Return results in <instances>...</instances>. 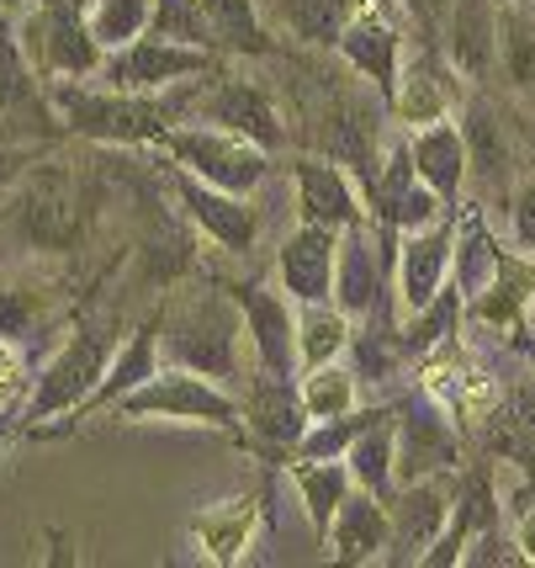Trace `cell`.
<instances>
[{
  "label": "cell",
  "mask_w": 535,
  "mask_h": 568,
  "mask_svg": "<svg viewBox=\"0 0 535 568\" xmlns=\"http://www.w3.org/2000/svg\"><path fill=\"white\" fill-rule=\"evenodd\" d=\"M239 335H249L244 308H228L223 297H192L175 308L165 324V351L181 367L207 372V377H234L239 372Z\"/></svg>",
  "instance_id": "6da1fadb"
},
{
  "label": "cell",
  "mask_w": 535,
  "mask_h": 568,
  "mask_svg": "<svg viewBox=\"0 0 535 568\" xmlns=\"http://www.w3.org/2000/svg\"><path fill=\"white\" fill-rule=\"evenodd\" d=\"M165 149L192 175L213 181L223 192H255L266 181V144L228 133V128H175V133H165Z\"/></svg>",
  "instance_id": "7a4b0ae2"
},
{
  "label": "cell",
  "mask_w": 535,
  "mask_h": 568,
  "mask_svg": "<svg viewBox=\"0 0 535 568\" xmlns=\"http://www.w3.org/2000/svg\"><path fill=\"white\" fill-rule=\"evenodd\" d=\"M117 409L133 415V420H148V415H160V420H207V425L239 420V404L223 388H213L207 372H192V367L154 372L148 383H138L133 394L117 398Z\"/></svg>",
  "instance_id": "3957f363"
},
{
  "label": "cell",
  "mask_w": 535,
  "mask_h": 568,
  "mask_svg": "<svg viewBox=\"0 0 535 568\" xmlns=\"http://www.w3.org/2000/svg\"><path fill=\"white\" fill-rule=\"evenodd\" d=\"M59 112L70 118L74 133L101 139V144H138V139H165L171 118L160 101H138L127 91H59Z\"/></svg>",
  "instance_id": "277c9868"
},
{
  "label": "cell",
  "mask_w": 535,
  "mask_h": 568,
  "mask_svg": "<svg viewBox=\"0 0 535 568\" xmlns=\"http://www.w3.org/2000/svg\"><path fill=\"white\" fill-rule=\"evenodd\" d=\"M27 59H38V70L49 74H101L106 49L85 22V0H49L32 22H27Z\"/></svg>",
  "instance_id": "5b68a950"
},
{
  "label": "cell",
  "mask_w": 535,
  "mask_h": 568,
  "mask_svg": "<svg viewBox=\"0 0 535 568\" xmlns=\"http://www.w3.org/2000/svg\"><path fill=\"white\" fill-rule=\"evenodd\" d=\"M202 70H207V49L175 43V38H160V32H144L138 43L106 53V64H101V74L117 91H154V85H171V80H186V74Z\"/></svg>",
  "instance_id": "8992f818"
},
{
  "label": "cell",
  "mask_w": 535,
  "mask_h": 568,
  "mask_svg": "<svg viewBox=\"0 0 535 568\" xmlns=\"http://www.w3.org/2000/svg\"><path fill=\"white\" fill-rule=\"evenodd\" d=\"M106 362H112V346L101 335H91V329L74 335L70 346L49 362L38 394H32V420H49L59 409H74L80 398H96L101 377H106Z\"/></svg>",
  "instance_id": "52a82bcc"
},
{
  "label": "cell",
  "mask_w": 535,
  "mask_h": 568,
  "mask_svg": "<svg viewBox=\"0 0 535 568\" xmlns=\"http://www.w3.org/2000/svg\"><path fill=\"white\" fill-rule=\"evenodd\" d=\"M340 234L344 229L302 219V229L281 245L276 266H281V287H287L292 303H329L335 276H340Z\"/></svg>",
  "instance_id": "ba28073f"
},
{
  "label": "cell",
  "mask_w": 535,
  "mask_h": 568,
  "mask_svg": "<svg viewBox=\"0 0 535 568\" xmlns=\"http://www.w3.org/2000/svg\"><path fill=\"white\" fill-rule=\"evenodd\" d=\"M451 505H456V495H451V473L414 478L409 495L392 505V547H398L392 564H409V558L424 564V552L451 531Z\"/></svg>",
  "instance_id": "9c48e42d"
},
{
  "label": "cell",
  "mask_w": 535,
  "mask_h": 568,
  "mask_svg": "<svg viewBox=\"0 0 535 568\" xmlns=\"http://www.w3.org/2000/svg\"><path fill=\"white\" fill-rule=\"evenodd\" d=\"M244 324H249V346H255V362L260 372H276V377H292V367L302 362L297 351V320H292V303L276 293V287H244L239 293Z\"/></svg>",
  "instance_id": "30bf717a"
},
{
  "label": "cell",
  "mask_w": 535,
  "mask_h": 568,
  "mask_svg": "<svg viewBox=\"0 0 535 568\" xmlns=\"http://www.w3.org/2000/svg\"><path fill=\"white\" fill-rule=\"evenodd\" d=\"M175 186H181V202H186L192 223L207 240H218V245L234 250V255H244V250L255 245L260 219H255V207L244 202V192H223V186H213V181H202V175H192V171H181Z\"/></svg>",
  "instance_id": "8fae6325"
},
{
  "label": "cell",
  "mask_w": 535,
  "mask_h": 568,
  "mask_svg": "<svg viewBox=\"0 0 535 568\" xmlns=\"http://www.w3.org/2000/svg\"><path fill=\"white\" fill-rule=\"evenodd\" d=\"M323 542L335 547V558L340 564H371V558H382V547H392V510L382 495H344L335 520H329V531H323Z\"/></svg>",
  "instance_id": "7c38bea8"
},
{
  "label": "cell",
  "mask_w": 535,
  "mask_h": 568,
  "mask_svg": "<svg viewBox=\"0 0 535 568\" xmlns=\"http://www.w3.org/2000/svg\"><path fill=\"white\" fill-rule=\"evenodd\" d=\"M451 245H456V234H451V223H424L414 229L403 250H398V303L419 314V308H430L440 297V276L451 266Z\"/></svg>",
  "instance_id": "4fadbf2b"
},
{
  "label": "cell",
  "mask_w": 535,
  "mask_h": 568,
  "mask_svg": "<svg viewBox=\"0 0 535 568\" xmlns=\"http://www.w3.org/2000/svg\"><path fill=\"white\" fill-rule=\"evenodd\" d=\"M340 53L392 101V91H398V53H403V38H398V27L382 17V6H356V17H350V27H344V38H340Z\"/></svg>",
  "instance_id": "5bb4252c"
},
{
  "label": "cell",
  "mask_w": 535,
  "mask_h": 568,
  "mask_svg": "<svg viewBox=\"0 0 535 568\" xmlns=\"http://www.w3.org/2000/svg\"><path fill=\"white\" fill-rule=\"evenodd\" d=\"M292 175H297V213L308 223L350 229V223L366 219V207H361V197H356V186H350V175H344L335 160L302 154L292 165Z\"/></svg>",
  "instance_id": "9a60e30c"
},
{
  "label": "cell",
  "mask_w": 535,
  "mask_h": 568,
  "mask_svg": "<svg viewBox=\"0 0 535 568\" xmlns=\"http://www.w3.org/2000/svg\"><path fill=\"white\" fill-rule=\"evenodd\" d=\"M462 139H466V165H472V181L483 192H504L514 181V144L504 133V118L487 97H472L462 112Z\"/></svg>",
  "instance_id": "2e32d148"
},
{
  "label": "cell",
  "mask_w": 535,
  "mask_h": 568,
  "mask_svg": "<svg viewBox=\"0 0 535 568\" xmlns=\"http://www.w3.org/2000/svg\"><path fill=\"white\" fill-rule=\"evenodd\" d=\"M409 154H414V171L435 186L445 202L462 197L466 175H472V165H466V139H462V123H430V128H409Z\"/></svg>",
  "instance_id": "e0dca14e"
},
{
  "label": "cell",
  "mask_w": 535,
  "mask_h": 568,
  "mask_svg": "<svg viewBox=\"0 0 535 568\" xmlns=\"http://www.w3.org/2000/svg\"><path fill=\"white\" fill-rule=\"evenodd\" d=\"M445 53H451V70H462L466 80H483L498 53V11L487 0H451Z\"/></svg>",
  "instance_id": "ac0fdd59"
},
{
  "label": "cell",
  "mask_w": 535,
  "mask_h": 568,
  "mask_svg": "<svg viewBox=\"0 0 535 568\" xmlns=\"http://www.w3.org/2000/svg\"><path fill=\"white\" fill-rule=\"evenodd\" d=\"M207 123L228 128V133H244V139H255V144H266V149L281 144L276 106H270L266 91L249 85V80H223L218 91H213V101H207Z\"/></svg>",
  "instance_id": "d6986e66"
},
{
  "label": "cell",
  "mask_w": 535,
  "mask_h": 568,
  "mask_svg": "<svg viewBox=\"0 0 535 568\" xmlns=\"http://www.w3.org/2000/svg\"><path fill=\"white\" fill-rule=\"evenodd\" d=\"M244 420L255 425L266 442H276V446H302V436H308V404H302V394L287 388V377L266 372V377L249 388Z\"/></svg>",
  "instance_id": "ffe728a7"
},
{
  "label": "cell",
  "mask_w": 535,
  "mask_h": 568,
  "mask_svg": "<svg viewBox=\"0 0 535 568\" xmlns=\"http://www.w3.org/2000/svg\"><path fill=\"white\" fill-rule=\"evenodd\" d=\"M456 463H462V452H456V436L445 430V420H435V415H409V420L398 425V478H403V484L451 473Z\"/></svg>",
  "instance_id": "44dd1931"
},
{
  "label": "cell",
  "mask_w": 535,
  "mask_h": 568,
  "mask_svg": "<svg viewBox=\"0 0 535 568\" xmlns=\"http://www.w3.org/2000/svg\"><path fill=\"white\" fill-rule=\"evenodd\" d=\"M392 112L403 128H430L451 112V74L440 70L430 53H419L409 74H398V91H392Z\"/></svg>",
  "instance_id": "7402d4cb"
},
{
  "label": "cell",
  "mask_w": 535,
  "mask_h": 568,
  "mask_svg": "<svg viewBox=\"0 0 535 568\" xmlns=\"http://www.w3.org/2000/svg\"><path fill=\"white\" fill-rule=\"evenodd\" d=\"M281 32H292L313 49H340L344 27L356 17V0H266Z\"/></svg>",
  "instance_id": "603a6c76"
},
{
  "label": "cell",
  "mask_w": 535,
  "mask_h": 568,
  "mask_svg": "<svg viewBox=\"0 0 535 568\" xmlns=\"http://www.w3.org/2000/svg\"><path fill=\"white\" fill-rule=\"evenodd\" d=\"M335 293H340L344 314H371V303H377V240H371L366 219L350 223L340 234V276H335Z\"/></svg>",
  "instance_id": "cb8c5ba5"
},
{
  "label": "cell",
  "mask_w": 535,
  "mask_h": 568,
  "mask_svg": "<svg viewBox=\"0 0 535 568\" xmlns=\"http://www.w3.org/2000/svg\"><path fill=\"white\" fill-rule=\"evenodd\" d=\"M350 473H356L361 489L388 499V484L398 478V425H392V409H377L371 425L350 442Z\"/></svg>",
  "instance_id": "d4e9b609"
},
{
  "label": "cell",
  "mask_w": 535,
  "mask_h": 568,
  "mask_svg": "<svg viewBox=\"0 0 535 568\" xmlns=\"http://www.w3.org/2000/svg\"><path fill=\"white\" fill-rule=\"evenodd\" d=\"M192 537L213 564H239L244 552H249V537H255V499L244 495V499L218 505V510H207V516H196Z\"/></svg>",
  "instance_id": "484cf974"
},
{
  "label": "cell",
  "mask_w": 535,
  "mask_h": 568,
  "mask_svg": "<svg viewBox=\"0 0 535 568\" xmlns=\"http://www.w3.org/2000/svg\"><path fill=\"white\" fill-rule=\"evenodd\" d=\"M287 473L297 478V489H302V510L313 516L318 537H323V531H329V520H335V510H340V499L350 495V478H356V473L340 468L335 457H329V463H323V457H318V463H287Z\"/></svg>",
  "instance_id": "4316f807"
},
{
  "label": "cell",
  "mask_w": 535,
  "mask_h": 568,
  "mask_svg": "<svg viewBox=\"0 0 535 568\" xmlns=\"http://www.w3.org/2000/svg\"><path fill=\"white\" fill-rule=\"evenodd\" d=\"M344 346H350V314H344L340 303H335V308H329V303H302V314H297L302 367H323V362H335Z\"/></svg>",
  "instance_id": "83f0119b"
},
{
  "label": "cell",
  "mask_w": 535,
  "mask_h": 568,
  "mask_svg": "<svg viewBox=\"0 0 535 568\" xmlns=\"http://www.w3.org/2000/svg\"><path fill=\"white\" fill-rule=\"evenodd\" d=\"M85 22H91L101 49L117 53L148 32V22H154V0H91V6H85Z\"/></svg>",
  "instance_id": "f1b7e54d"
},
{
  "label": "cell",
  "mask_w": 535,
  "mask_h": 568,
  "mask_svg": "<svg viewBox=\"0 0 535 568\" xmlns=\"http://www.w3.org/2000/svg\"><path fill=\"white\" fill-rule=\"evenodd\" d=\"M302 404H308V420H344L356 415V372H344L340 362H323V367H308L302 377Z\"/></svg>",
  "instance_id": "f546056e"
},
{
  "label": "cell",
  "mask_w": 535,
  "mask_h": 568,
  "mask_svg": "<svg viewBox=\"0 0 535 568\" xmlns=\"http://www.w3.org/2000/svg\"><path fill=\"white\" fill-rule=\"evenodd\" d=\"M80 229V213H74V192L64 175H43V186L32 192V240L43 245H64Z\"/></svg>",
  "instance_id": "4dcf8cb0"
},
{
  "label": "cell",
  "mask_w": 535,
  "mask_h": 568,
  "mask_svg": "<svg viewBox=\"0 0 535 568\" xmlns=\"http://www.w3.org/2000/svg\"><path fill=\"white\" fill-rule=\"evenodd\" d=\"M148 32L160 38H175V43H192V49H213L218 43V27L207 17L202 0H154V22Z\"/></svg>",
  "instance_id": "1f68e13d"
},
{
  "label": "cell",
  "mask_w": 535,
  "mask_h": 568,
  "mask_svg": "<svg viewBox=\"0 0 535 568\" xmlns=\"http://www.w3.org/2000/svg\"><path fill=\"white\" fill-rule=\"evenodd\" d=\"M207 17L218 27V43L228 49H244V53H266L270 38L260 32V17H255V0H202Z\"/></svg>",
  "instance_id": "d6a6232c"
},
{
  "label": "cell",
  "mask_w": 535,
  "mask_h": 568,
  "mask_svg": "<svg viewBox=\"0 0 535 568\" xmlns=\"http://www.w3.org/2000/svg\"><path fill=\"white\" fill-rule=\"evenodd\" d=\"M154 377V335H133V346L122 351L117 362L106 367V383L96 388V398L101 404H112V398H122V394H133L138 383H148Z\"/></svg>",
  "instance_id": "836d02e7"
},
{
  "label": "cell",
  "mask_w": 535,
  "mask_h": 568,
  "mask_svg": "<svg viewBox=\"0 0 535 568\" xmlns=\"http://www.w3.org/2000/svg\"><path fill=\"white\" fill-rule=\"evenodd\" d=\"M498 43H504V74H510L519 91H535V22L519 17V11H510Z\"/></svg>",
  "instance_id": "e575fe53"
},
{
  "label": "cell",
  "mask_w": 535,
  "mask_h": 568,
  "mask_svg": "<svg viewBox=\"0 0 535 568\" xmlns=\"http://www.w3.org/2000/svg\"><path fill=\"white\" fill-rule=\"evenodd\" d=\"M510 229H514V245L531 250L535 255V171L514 186V202H510Z\"/></svg>",
  "instance_id": "d590c367"
},
{
  "label": "cell",
  "mask_w": 535,
  "mask_h": 568,
  "mask_svg": "<svg viewBox=\"0 0 535 568\" xmlns=\"http://www.w3.org/2000/svg\"><path fill=\"white\" fill-rule=\"evenodd\" d=\"M514 542H519V552H525V564H535V510H525L519 531H514Z\"/></svg>",
  "instance_id": "8d00e7d4"
},
{
  "label": "cell",
  "mask_w": 535,
  "mask_h": 568,
  "mask_svg": "<svg viewBox=\"0 0 535 568\" xmlns=\"http://www.w3.org/2000/svg\"><path fill=\"white\" fill-rule=\"evenodd\" d=\"M17 383V356H11V346H0V388H11Z\"/></svg>",
  "instance_id": "74e56055"
},
{
  "label": "cell",
  "mask_w": 535,
  "mask_h": 568,
  "mask_svg": "<svg viewBox=\"0 0 535 568\" xmlns=\"http://www.w3.org/2000/svg\"><path fill=\"white\" fill-rule=\"evenodd\" d=\"M22 6H27V0H0V11H6V17H17Z\"/></svg>",
  "instance_id": "f35d334b"
},
{
  "label": "cell",
  "mask_w": 535,
  "mask_h": 568,
  "mask_svg": "<svg viewBox=\"0 0 535 568\" xmlns=\"http://www.w3.org/2000/svg\"><path fill=\"white\" fill-rule=\"evenodd\" d=\"M531 362H535V346H531Z\"/></svg>",
  "instance_id": "ab89813d"
}]
</instances>
